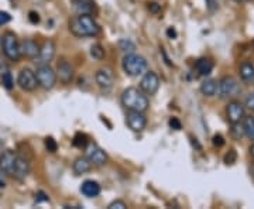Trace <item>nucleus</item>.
<instances>
[{
	"label": "nucleus",
	"instance_id": "f257e3e1",
	"mask_svg": "<svg viewBox=\"0 0 254 209\" xmlns=\"http://www.w3.org/2000/svg\"><path fill=\"white\" fill-rule=\"evenodd\" d=\"M69 31L75 37H95L100 33V26L91 14H79L69 20Z\"/></svg>",
	"mask_w": 254,
	"mask_h": 209
},
{
	"label": "nucleus",
	"instance_id": "f03ea898",
	"mask_svg": "<svg viewBox=\"0 0 254 209\" xmlns=\"http://www.w3.org/2000/svg\"><path fill=\"white\" fill-rule=\"evenodd\" d=\"M122 105L127 110H134V112H143L145 113L150 108V100L147 98L144 92L138 88H127L122 93Z\"/></svg>",
	"mask_w": 254,
	"mask_h": 209
},
{
	"label": "nucleus",
	"instance_id": "7ed1b4c3",
	"mask_svg": "<svg viewBox=\"0 0 254 209\" xmlns=\"http://www.w3.org/2000/svg\"><path fill=\"white\" fill-rule=\"evenodd\" d=\"M122 67L123 71L128 75V76H143L147 72V61L144 57L136 54V53H128L123 57L122 61Z\"/></svg>",
	"mask_w": 254,
	"mask_h": 209
},
{
	"label": "nucleus",
	"instance_id": "20e7f679",
	"mask_svg": "<svg viewBox=\"0 0 254 209\" xmlns=\"http://www.w3.org/2000/svg\"><path fill=\"white\" fill-rule=\"evenodd\" d=\"M1 50H3V54L4 57L13 61V63H17L21 57L20 53V41L17 40V36L13 33V31H7L1 36Z\"/></svg>",
	"mask_w": 254,
	"mask_h": 209
},
{
	"label": "nucleus",
	"instance_id": "39448f33",
	"mask_svg": "<svg viewBox=\"0 0 254 209\" xmlns=\"http://www.w3.org/2000/svg\"><path fill=\"white\" fill-rule=\"evenodd\" d=\"M218 96L220 99H230L240 93V83L235 76L226 75L218 82Z\"/></svg>",
	"mask_w": 254,
	"mask_h": 209
},
{
	"label": "nucleus",
	"instance_id": "423d86ee",
	"mask_svg": "<svg viewBox=\"0 0 254 209\" xmlns=\"http://www.w3.org/2000/svg\"><path fill=\"white\" fill-rule=\"evenodd\" d=\"M36 76L38 81V86H41L43 89L50 91L57 85V72L50 67V64H40L36 70Z\"/></svg>",
	"mask_w": 254,
	"mask_h": 209
},
{
	"label": "nucleus",
	"instance_id": "0eeeda50",
	"mask_svg": "<svg viewBox=\"0 0 254 209\" xmlns=\"http://www.w3.org/2000/svg\"><path fill=\"white\" fill-rule=\"evenodd\" d=\"M17 85L26 92L36 91L38 86V81H37L36 71H31L30 68H23L17 76Z\"/></svg>",
	"mask_w": 254,
	"mask_h": 209
},
{
	"label": "nucleus",
	"instance_id": "6e6552de",
	"mask_svg": "<svg viewBox=\"0 0 254 209\" xmlns=\"http://www.w3.org/2000/svg\"><path fill=\"white\" fill-rule=\"evenodd\" d=\"M126 125L131 132L140 133L147 126V118L143 112H134V110H127Z\"/></svg>",
	"mask_w": 254,
	"mask_h": 209
},
{
	"label": "nucleus",
	"instance_id": "1a4fd4ad",
	"mask_svg": "<svg viewBox=\"0 0 254 209\" xmlns=\"http://www.w3.org/2000/svg\"><path fill=\"white\" fill-rule=\"evenodd\" d=\"M140 89L145 95H154L160 89V76L153 71H147L140 81Z\"/></svg>",
	"mask_w": 254,
	"mask_h": 209
},
{
	"label": "nucleus",
	"instance_id": "9d476101",
	"mask_svg": "<svg viewBox=\"0 0 254 209\" xmlns=\"http://www.w3.org/2000/svg\"><path fill=\"white\" fill-rule=\"evenodd\" d=\"M85 155L91 160L93 165H98V167H102L108 163V154L105 153V150L93 143H89L85 147Z\"/></svg>",
	"mask_w": 254,
	"mask_h": 209
},
{
	"label": "nucleus",
	"instance_id": "9b49d317",
	"mask_svg": "<svg viewBox=\"0 0 254 209\" xmlns=\"http://www.w3.org/2000/svg\"><path fill=\"white\" fill-rule=\"evenodd\" d=\"M57 54V46L53 40H46L41 46H40V53L36 58V63L40 64H50L54 60Z\"/></svg>",
	"mask_w": 254,
	"mask_h": 209
},
{
	"label": "nucleus",
	"instance_id": "f8f14e48",
	"mask_svg": "<svg viewBox=\"0 0 254 209\" xmlns=\"http://www.w3.org/2000/svg\"><path fill=\"white\" fill-rule=\"evenodd\" d=\"M226 115L230 125L232 123H240L246 116L245 106L240 102H237V100H232V102L227 103Z\"/></svg>",
	"mask_w": 254,
	"mask_h": 209
},
{
	"label": "nucleus",
	"instance_id": "ddd939ff",
	"mask_svg": "<svg viewBox=\"0 0 254 209\" xmlns=\"http://www.w3.org/2000/svg\"><path fill=\"white\" fill-rule=\"evenodd\" d=\"M55 72H57V78L60 79V82H63L65 85L71 83L73 79V75H75L72 64L68 63L66 60H61L57 64V71Z\"/></svg>",
	"mask_w": 254,
	"mask_h": 209
},
{
	"label": "nucleus",
	"instance_id": "4468645a",
	"mask_svg": "<svg viewBox=\"0 0 254 209\" xmlns=\"http://www.w3.org/2000/svg\"><path fill=\"white\" fill-rule=\"evenodd\" d=\"M28 174H30V163H28V160L24 158V157H21V155H17L14 167H13L11 177L16 178L17 181H23V180L27 178Z\"/></svg>",
	"mask_w": 254,
	"mask_h": 209
},
{
	"label": "nucleus",
	"instance_id": "2eb2a0df",
	"mask_svg": "<svg viewBox=\"0 0 254 209\" xmlns=\"http://www.w3.org/2000/svg\"><path fill=\"white\" fill-rule=\"evenodd\" d=\"M17 155V153L13 151V150L3 151L1 155H0V173L6 174V175H11Z\"/></svg>",
	"mask_w": 254,
	"mask_h": 209
},
{
	"label": "nucleus",
	"instance_id": "dca6fc26",
	"mask_svg": "<svg viewBox=\"0 0 254 209\" xmlns=\"http://www.w3.org/2000/svg\"><path fill=\"white\" fill-rule=\"evenodd\" d=\"M95 81L103 92H110L113 88V73L108 68H102L95 73Z\"/></svg>",
	"mask_w": 254,
	"mask_h": 209
},
{
	"label": "nucleus",
	"instance_id": "f3484780",
	"mask_svg": "<svg viewBox=\"0 0 254 209\" xmlns=\"http://www.w3.org/2000/svg\"><path fill=\"white\" fill-rule=\"evenodd\" d=\"M20 53L23 57L30 58V60H36L40 53V44L37 43L36 40L31 38H26L20 43Z\"/></svg>",
	"mask_w": 254,
	"mask_h": 209
},
{
	"label": "nucleus",
	"instance_id": "a211bd4d",
	"mask_svg": "<svg viewBox=\"0 0 254 209\" xmlns=\"http://www.w3.org/2000/svg\"><path fill=\"white\" fill-rule=\"evenodd\" d=\"M92 161L86 157V155H82V157H78L72 164V170L73 173L76 175H82V174L89 173L92 170Z\"/></svg>",
	"mask_w": 254,
	"mask_h": 209
},
{
	"label": "nucleus",
	"instance_id": "6ab92c4d",
	"mask_svg": "<svg viewBox=\"0 0 254 209\" xmlns=\"http://www.w3.org/2000/svg\"><path fill=\"white\" fill-rule=\"evenodd\" d=\"M81 192L88 198H95L100 194V185L93 180H86L82 182Z\"/></svg>",
	"mask_w": 254,
	"mask_h": 209
},
{
	"label": "nucleus",
	"instance_id": "aec40b11",
	"mask_svg": "<svg viewBox=\"0 0 254 209\" xmlns=\"http://www.w3.org/2000/svg\"><path fill=\"white\" fill-rule=\"evenodd\" d=\"M240 78L246 85L254 83V65L252 63H243L240 65Z\"/></svg>",
	"mask_w": 254,
	"mask_h": 209
},
{
	"label": "nucleus",
	"instance_id": "412c9836",
	"mask_svg": "<svg viewBox=\"0 0 254 209\" xmlns=\"http://www.w3.org/2000/svg\"><path fill=\"white\" fill-rule=\"evenodd\" d=\"M212 70H213V63L208 58H200L195 64V71L198 72L199 76H206L212 72Z\"/></svg>",
	"mask_w": 254,
	"mask_h": 209
},
{
	"label": "nucleus",
	"instance_id": "4be33fe9",
	"mask_svg": "<svg viewBox=\"0 0 254 209\" xmlns=\"http://www.w3.org/2000/svg\"><path fill=\"white\" fill-rule=\"evenodd\" d=\"M200 92H202V95H205L208 98L215 96L218 92V82L215 79H205L200 83Z\"/></svg>",
	"mask_w": 254,
	"mask_h": 209
},
{
	"label": "nucleus",
	"instance_id": "5701e85b",
	"mask_svg": "<svg viewBox=\"0 0 254 209\" xmlns=\"http://www.w3.org/2000/svg\"><path fill=\"white\" fill-rule=\"evenodd\" d=\"M242 125L245 129V136L249 140H254V118L252 115H246L243 120H242Z\"/></svg>",
	"mask_w": 254,
	"mask_h": 209
},
{
	"label": "nucleus",
	"instance_id": "b1692460",
	"mask_svg": "<svg viewBox=\"0 0 254 209\" xmlns=\"http://www.w3.org/2000/svg\"><path fill=\"white\" fill-rule=\"evenodd\" d=\"M73 9L79 14H89L92 10V4L89 0H72Z\"/></svg>",
	"mask_w": 254,
	"mask_h": 209
},
{
	"label": "nucleus",
	"instance_id": "393cba45",
	"mask_svg": "<svg viewBox=\"0 0 254 209\" xmlns=\"http://www.w3.org/2000/svg\"><path fill=\"white\" fill-rule=\"evenodd\" d=\"M1 83L6 89H13L14 88V79H13V75L10 72L9 70L6 68L3 72H1Z\"/></svg>",
	"mask_w": 254,
	"mask_h": 209
},
{
	"label": "nucleus",
	"instance_id": "a878e982",
	"mask_svg": "<svg viewBox=\"0 0 254 209\" xmlns=\"http://www.w3.org/2000/svg\"><path fill=\"white\" fill-rule=\"evenodd\" d=\"M230 135L235 140H242V137L245 136V129L242 122L240 123H232V129H230Z\"/></svg>",
	"mask_w": 254,
	"mask_h": 209
},
{
	"label": "nucleus",
	"instance_id": "bb28decb",
	"mask_svg": "<svg viewBox=\"0 0 254 209\" xmlns=\"http://www.w3.org/2000/svg\"><path fill=\"white\" fill-rule=\"evenodd\" d=\"M91 57L96 61H102L105 58V50L100 44H93L91 47Z\"/></svg>",
	"mask_w": 254,
	"mask_h": 209
},
{
	"label": "nucleus",
	"instance_id": "cd10ccee",
	"mask_svg": "<svg viewBox=\"0 0 254 209\" xmlns=\"http://www.w3.org/2000/svg\"><path fill=\"white\" fill-rule=\"evenodd\" d=\"M119 48H120L122 51H125L126 54H128V53H134L136 46H134L130 40L123 38V40H120V41H119Z\"/></svg>",
	"mask_w": 254,
	"mask_h": 209
},
{
	"label": "nucleus",
	"instance_id": "c85d7f7f",
	"mask_svg": "<svg viewBox=\"0 0 254 209\" xmlns=\"http://www.w3.org/2000/svg\"><path fill=\"white\" fill-rule=\"evenodd\" d=\"M72 143L73 145L78 147V148H85L86 145L89 144V143H88V137L85 136V135H82V133H76V135H75Z\"/></svg>",
	"mask_w": 254,
	"mask_h": 209
},
{
	"label": "nucleus",
	"instance_id": "c756f323",
	"mask_svg": "<svg viewBox=\"0 0 254 209\" xmlns=\"http://www.w3.org/2000/svg\"><path fill=\"white\" fill-rule=\"evenodd\" d=\"M127 208V204L125 201L122 200H116L113 201V202H110L109 205H108V209H126Z\"/></svg>",
	"mask_w": 254,
	"mask_h": 209
},
{
	"label": "nucleus",
	"instance_id": "7c9ffc66",
	"mask_svg": "<svg viewBox=\"0 0 254 209\" xmlns=\"http://www.w3.org/2000/svg\"><path fill=\"white\" fill-rule=\"evenodd\" d=\"M206 1V7L210 13H215L219 9V0H205Z\"/></svg>",
	"mask_w": 254,
	"mask_h": 209
},
{
	"label": "nucleus",
	"instance_id": "2f4dec72",
	"mask_svg": "<svg viewBox=\"0 0 254 209\" xmlns=\"http://www.w3.org/2000/svg\"><path fill=\"white\" fill-rule=\"evenodd\" d=\"M10 20H11V16H10L9 13L0 10V26H4V24L10 23Z\"/></svg>",
	"mask_w": 254,
	"mask_h": 209
},
{
	"label": "nucleus",
	"instance_id": "473e14b6",
	"mask_svg": "<svg viewBox=\"0 0 254 209\" xmlns=\"http://www.w3.org/2000/svg\"><path fill=\"white\" fill-rule=\"evenodd\" d=\"M236 151L235 150H230L229 153L226 154V157H225V163L226 164H233L235 161H236Z\"/></svg>",
	"mask_w": 254,
	"mask_h": 209
},
{
	"label": "nucleus",
	"instance_id": "72a5a7b5",
	"mask_svg": "<svg viewBox=\"0 0 254 209\" xmlns=\"http://www.w3.org/2000/svg\"><path fill=\"white\" fill-rule=\"evenodd\" d=\"M46 145L47 148H48V151H51V153H54V151H57V143H55L54 139H47L46 140Z\"/></svg>",
	"mask_w": 254,
	"mask_h": 209
},
{
	"label": "nucleus",
	"instance_id": "f704fd0d",
	"mask_svg": "<svg viewBox=\"0 0 254 209\" xmlns=\"http://www.w3.org/2000/svg\"><path fill=\"white\" fill-rule=\"evenodd\" d=\"M246 106L249 108L250 110H253L254 112V92L253 93H249L247 95V98H246Z\"/></svg>",
	"mask_w": 254,
	"mask_h": 209
},
{
	"label": "nucleus",
	"instance_id": "c9c22d12",
	"mask_svg": "<svg viewBox=\"0 0 254 209\" xmlns=\"http://www.w3.org/2000/svg\"><path fill=\"white\" fill-rule=\"evenodd\" d=\"M170 126H171L174 130H181V128H182L181 122H180V120H178L177 118H173L171 120H170Z\"/></svg>",
	"mask_w": 254,
	"mask_h": 209
},
{
	"label": "nucleus",
	"instance_id": "e433bc0d",
	"mask_svg": "<svg viewBox=\"0 0 254 209\" xmlns=\"http://www.w3.org/2000/svg\"><path fill=\"white\" fill-rule=\"evenodd\" d=\"M225 144V139L220 136V135H216V136H213V145H216V147H222V145Z\"/></svg>",
	"mask_w": 254,
	"mask_h": 209
},
{
	"label": "nucleus",
	"instance_id": "4c0bfd02",
	"mask_svg": "<svg viewBox=\"0 0 254 209\" xmlns=\"http://www.w3.org/2000/svg\"><path fill=\"white\" fill-rule=\"evenodd\" d=\"M28 18H30V21H31L33 24H37V23H40V16H38V13H34V11H31V13H30V16H28Z\"/></svg>",
	"mask_w": 254,
	"mask_h": 209
},
{
	"label": "nucleus",
	"instance_id": "58836bf2",
	"mask_svg": "<svg viewBox=\"0 0 254 209\" xmlns=\"http://www.w3.org/2000/svg\"><path fill=\"white\" fill-rule=\"evenodd\" d=\"M37 197H38V198H37L36 200V202H41V201H44V202H48V197H47L46 194H44V192H38V194H37Z\"/></svg>",
	"mask_w": 254,
	"mask_h": 209
},
{
	"label": "nucleus",
	"instance_id": "ea45409f",
	"mask_svg": "<svg viewBox=\"0 0 254 209\" xmlns=\"http://www.w3.org/2000/svg\"><path fill=\"white\" fill-rule=\"evenodd\" d=\"M150 7H151V10H153V11H157V10L160 9V7L157 6V3H151V4H150Z\"/></svg>",
	"mask_w": 254,
	"mask_h": 209
},
{
	"label": "nucleus",
	"instance_id": "a19ab883",
	"mask_svg": "<svg viewBox=\"0 0 254 209\" xmlns=\"http://www.w3.org/2000/svg\"><path fill=\"white\" fill-rule=\"evenodd\" d=\"M250 175H252V178H253L254 181V163L252 164V167H250Z\"/></svg>",
	"mask_w": 254,
	"mask_h": 209
},
{
	"label": "nucleus",
	"instance_id": "79ce46f5",
	"mask_svg": "<svg viewBox=\"0 0 254 209\" xmlns=\"http://www.w3.org/2000/svg\"><path fill=\"white\" fill-rule=\"evenodd\" d=\"M250 154L253 155V158H254V144L250 147Z\"/></svg>",
	"mask_w": 254,
	"mask_h": 209
},
{
	"label": "nucleus",
	"instance_id": "37998d69",
	"mask_svg": "<svg viewBox=\"0 0 254 209\" xmlns=\"http://www.w3.org/2000/svg\"><path fill=\"white\" fill-rule=\"evenodd\" d=\"M168 34H170V36H175V31H174V30H168Z\"/></svg>",
	"mask_w": 254,
	"mask_h": 209
},
{
	"label": "nucleus",
	"instance_id": "c03bdc74",
	"mask_svg": "<svg viewBox=\"0 0 254 209\" xmlns=\"http://www.w3.org/2000/svg\"><path fill=\"white\" fill-rule=\"evenodd\" d=\"M237 3H247V1H250V0H236Z\"/></svg>",
	"mask_w": 254,
	"mask_h": 209
},
{
	"label": "nucleus",
	"instance_id": "a18cd8bd",
	"mask_svg": "<svg viewBox=\"0 0 254 209\" xmlns=\"http://www.w3.org/2000/svg\"><path fill=\"white\" fill-rule=\"evenodd\" d=\"M1 68H4V64H3V61H1V58H0V70Z\"/></svg>",
	"mask_w": 254,
	"mask_h": 209
},
{
	"label": "nucleus",
	"instance_id": "49530a36",
	"mask_svg": "<svg viewBox=\"0 0 254 209\" xmlns=\"http://www.w3.org/2000/svg\"><path fill=\"white\" fill-rule=\"evenodd\" d=\"M0 50H1V36H0Z\"/></svg>",
	"mask_w": 254,
	"mask_h": 209
},
{
	"label": "nucleus",
	"instance_id": "de8ad7c7",
	"mask_svg": "<svg viewBox=\"0 0 254 209\" xmlns=\"http://www.w3.org/2000/svg\"><path fill=\"white\" fill-rule=\"evenodd\" d=\"M1 147H3V143H1V141H0V150H1Z\"/></svg>",
	"mask_w": 254,
	"mask_h": 209
}]
</instances>
